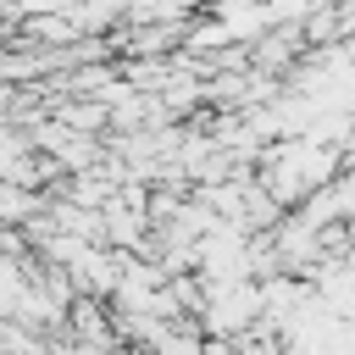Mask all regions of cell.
I'll use <instances>...</instances> for the list:
<instances>
[{
	"label": "cell",
	"instance_id": "1",
	"mask_svg": "<svg viewBox=\"0 0 355 355\" xmlns=\"http://www.w3.org/2000/svg\"><path fill=\"white\" fill-rule=\"evenodd\" d=\"M344 227H349V250H355V211H349V216H344Z\"/></svg>",
	"mask_w": 355,
	"mask_h": 355
}]
</instances>
